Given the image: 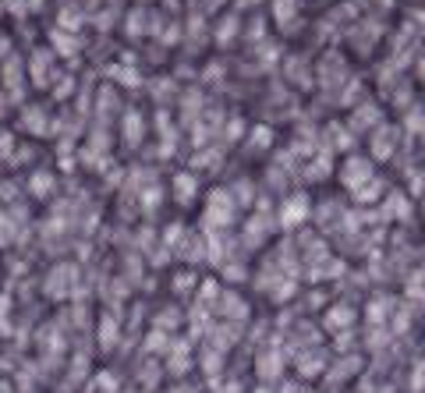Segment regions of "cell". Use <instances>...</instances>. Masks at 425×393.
Returning a JSON list of instances; mask_svg holds the SVG:
<instances>
[{
    "instance_id": "6da1fadb",
    "label": "cell",
    "mask_w": 425,
    "mask_h": 393,
    "mask_svg": "<svg viewBox=\"0 0 425 393\" xmlns=\"http://www.w3.org/2000/svg\"><path fill=\"white\" fill-rule=\"evenodd\" d=\"M29 78H32V86H36V89L50 86L54 71H50V57H47V50H36V54L29 57Z\"/></svg>"
},
{
    "instance_id": "7a4b0ae2",
    "label": "cell",
    "mask_w": 425,
    "mask_h": 393,
    "mask_svg": "<svg viewBox=\"0 0 425 393\" xmlns=\"http://www.w3.org/2000/svg\"><path fill=\"white\" fill-rule=\"evenodd\" d=\"M22 78H25L22 61H18V57H4V86H8V93H11L15 100L22 96V86H25Z\"/></svg>"
},
{
    "instance_id": "3957f363",
    "label": "cell",
    "mask_w": 425,
    "mask_h": 393,
    "mask_svg": "<svg viewBox=\"0 0 425 393\" xmlns=\"http://www.w3.org/2000/svg\"><path fill=\"white\" fill-rule=\"evenodd\" d=\"M50 43H54V50L57 54H64V57H71V54H78V40L75 36H68V33H50Z\"/></svg>"
},
{
    "instance_id": "277c9868",
    "label": "cell",
    "mask_w": 425,
    "mask_h": 393,
    "mask_svg": "<svg viewBox=\"0 0 425 393\" xmlns=\"http://www.w3.org/2000/svg\"><path fill=\"white\" fill-rule=\"evenodd\" d=\"M78 25H82V18H78V11H68V8H64V11H61V33H68V29L75 33Z\"/></svg>"
},
{
    "instance_id": "5b68a950",
    "label": "cell",
    "mask_w": 425,
    "mask_h": 393,
    "mask_svg": "<svg viewBox=\"0 0 425 393\" xmlns=\"http://www.w3.org/2000/svg\"><path fill=\"white\" fill-rule=\"evenodd\" d=\"M40 124H47V117H40V110H29V114H25V128L40 131Z\"/></svg>"
},
{
    "instance_id": "8992f818",
    "label": "cell",
    "mask_w": 425,
    "mask_h": 393,
    "mask_svg": "<svg viewBox=\"0 0 425 393\" xmlns=\"http://www.w3.org/2000/svg\"><path fill=\"white\" fill-rule=\"evenodd\" d=\"M32 192H36V195H47V192H50V177L36 174V177H32Z\"/></svg>"
},
{
    "instance_id": "52a82bcc",
    "label": "cell",
    "mask_w": 425,
    "mask_h": 393,
    "mask_svg": "<svg viewBox=\"0 0 425 393\" xmlns=\"http://www.w3.org/2000/svg\"><path fill=\"white\" fill-rule=\"evenodd\" d=\"M11 142H15V135L11 131H0V160L8 156V149H11Z\"/></svg>"
},
{
    "instance_id": "ba28073f",
    "label": "cell",
    "mask_w": 425,
    "mask_h": 393,
    "mask_svg": "<svg viewBox=\"0 0 425 393\" xmlns=\"http://www.w3.org/2000/svg\"><path fill=\"white\" fill-rule=\"evenodd\" d=\"M11 50V43H8V36H0V54H8Z\"/></svg>"
},
{
    "instance_id": "9c48e42d",
    "label": "cell",
    "mask_w": 425,
    "mask_h": 393,
    "mask_svg": "<svg viewBox=\"0 0 425 393\" xmlns=\"http://www.w3.org/2000/svg\"><path fill=\"white\" fill-rule=\"evenodd\" d=\"M40 8H43V0H29V8H25V11H40Z\"/></svg>"
}]
</instances>
